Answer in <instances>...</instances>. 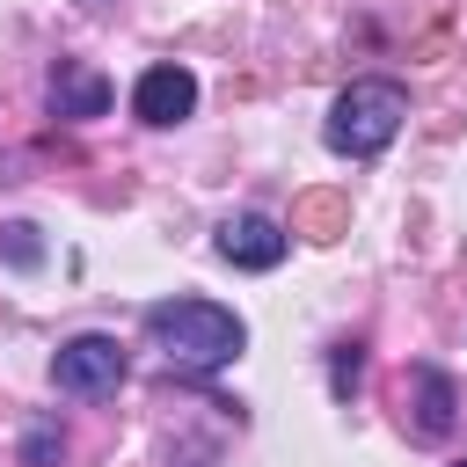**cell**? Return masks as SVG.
I'll use <instances>...</instances> for the list:
<instances>
[{
	"label": "cell",
	"mask_w": 467,
	"mask_h": 467,
	"mask_svg": "<svg viewBox=\"0 0 467 467\" xmlns=\"http://www.w3.org/2000/svg\"><path fill=\"white\" fill-rule=\"evenodd\" d=\"M146 336L168 350V365H182V372H219L226 358H241V343H248V328H241V314H226L219 299H161V306H146Z\"/></svg>",
	"instance_id": "obj_1"
},
{
	"label": "cell",
	"mask_w": 467,
	"mask_h": 467,
	"mask_svg": "<svg viewBox=\"0 0 467 467\" xmlns=\"http://www.w3.org/2000/svg\"><path fill=\"white\" fill-rule=\"evenodd\" d=\"M401 117H409L401 80H350V88L328 102L321 139H328V153H343V161H372V153H387V146H394Z\"/></svg>",
	"instance_id": "obj_2"
},
{
	"label": "cell",
	"mask_w": 467,
	"mask_h": 467,
	"mask_svg": "<svg viewBox=\"0 0 467 467\" xmlns=\"http://www.w3.org/2000/svg\"><path fill=\"white\" fill-rule=\"evenodd\" d=\"M51 379H58V394H88V401L117 394V387H124V350H117V336H73V343H58Z\"/></svg>",
	"instance_id": "obj_3"
},
{
	"label": "cell",
	"mask_w": 467,
	"mask_h": 467,
	"mask_svg": "<svg viewBox=\"0 0 467 467\" xmlns=\"http://www.w3.org/2000/svg\"><path fill=\"white\" fill-rule=\"evenodd\" d=\"M197 109V73L190 66H146L131 88V117L139 124H182Z\"/></svg>",
	"instance_id": "obj_4"
},
{
	"label": "cell",
	"mask_w": 467,
	"mask_h": 467,
	"mask_svg": "<svg viewBox=\"0 0 467 467\" xmlns=\"http://www.w3.org/2000/svg\"><path fill=\"white\" fill-rule=\"evenodd\" d=\"M219 255H226L234 270H277V263H285V226L263 219V212H234V219L219 226Z\"/></svg>",
	"instance_id": "obj_5"
},
{
	"label": "cell",
	"mask_w": 467,
	"mask_h": 467,
	"mask_svg": "<svg viewBox=\"0 0 467 467\" xmlns=\"http://www.w3.org/2000/svg\"><path fill=\"white\" fill-rule=\"evenodd\" d=\"M109 109V80L95 73V66H80V58H58L51 66V117H102Z\"/></svg>",
	"instance_id": "obj_6"
},
{
	"label": "cell",
	"mask_w": 467,
	"mask_h": 467,
	"mask_svg": "<svg viewBox=\"0 0 467 467\" xmlns=\"http://www.w3.org/2000/svg\"><path fill=\"white\" fill-rule=\"evenodd\" d=\"M409 387H416V401H409V409H416V416H409L416 438H452V423H460V394H452V379H445L438 365H416Z\"/></svg>",
	"instance_id": "obj_7"
},
{
	"label": "cell",
	"mask_w": 467,
	"mask_h": 467,
	"mask_svg": "<svg viewBox=\"0 0 467 467\" xmlns=\"http://www.w3.org/2000/svg\"><path fill=\"white\" fill-rule=\"evenodd\" d=\"M58 452H66V438H58V431H51V423H36V431H29V438H22V460H29V467H51V460H58Z\"/></svg>",
	"instance_id": "obj_8"
},
{
	"label": "cell",
	"mask_w": 467,
	"mask_h": 467,
	"mask_svg": "<svg viewBox=\"0 0 467 467\" xmlns=\"http://www.w3.org/2000/svg\"><path fill=\"white\" fill-rule=\"evenodd\" d=\"M358 365H365V350H358V343H336V394L358 387Z\"/></svg>",
	"instance_id": "obj_9"
},
{
	"label": "cell",
	"mask_w": 467,
	"mask_h": 467,
	"mask_svg": "<svg viewBox=\"0 0 467 467\" xmlns=\"http://www.w3.org/2000/svg\"><path fill=\"white\" fill-rule=\"evenodd\" d=\"M460 467H467V460H460Z\"/></svg>",
	"instance_id": "obj_10"
}]
</instances>
